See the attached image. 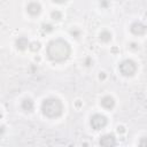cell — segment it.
<instances>
[{
    "mask_svg": "<svg viewBox=\"0 0 147 147\" xmlns=\"http://www.w3.org/2000/svg\"><path fill=\"white\" fill-rule=\"evenodd\" d=\"M70 46L63 39H54L48 42L46 53L51 61L53 62H63L70 55Z\"/></svg>",
    "mask_w": 147,
    "mask_h": 147,
    "instance_id": "6da1fadb",
    "label": "cell"
},
{
    "mask_svg": "<svg viewBox=\"0 0 147 147\" xmlns=\"http://www.w3.org/2000/svg\"><path fill=\"white\" fill-rule=\"evenodd\" d=\"M41 111L45 116L54 118V117H59L62 114L63 107H62V103L59 99L47 98L41 103Z\"/></svg>",
    "mask_w": 147,
    "mask_h": 147,
    "instance_id": "7a4b0ae2",
    "label": "cell"
},
{
    "mask_svg": "<svg viewBox=\"0 0 147 147\" xmlns=\"http://www.w3.org/2000/svg\"><path fill=\"white\" fill-rule=\"evenodd\" d=\"M118 69H119V72L123 76L130 77V76L134 75V72L137 70V65H136V63L132 60H124V61H122L119 63Z\"/></svg>",
    "mask_w": 147,
    "mask_h": 147,
    "instance_id": "3957f363",
    "label": "cell"
},
{
    "mask_svg": "<svg viewBox=\"0 0 147 147\" xmlns=\"http://www.w3.org/2000/svg\"><path fill=\"white\" fill-rule=\"evenodd\" d=\"M90 123H91L92 129H94V130H101L102 127L106 126L107 118H106V116H103L101 114H94L91 117V122Z\"/></svg>",
    "mask_w": 147,
    "mask_h": 147,
    "instance_id": "277c9868",
    "label": "cell"
},
{
    "mask_svg": "<svg viewBox=\"0 0 147 147\" xmlns=\"http://www.w3.org/2000/svg\"><path fill=\"white\" fill-rule=\"evenodd\" d=\"M99 142H100L101 146H105V147H113V146L116 145V139H115L114 134H110V133H109V134L102 136Z\"/></svg>",
    "mask_w": 147,
    "mask_h": 147,
    "instance_id": "5b68a950",
    "label": "cell"
},
{
    "mask_svg": "<svg viewBox=\"0 0 147 147\" xmlns=\"http://www.w3.org/2000/svg\"><path fill=\"white\" fill-rule=\"evenodd\" d=\"M130 30L133 34H137V36H140V34H144L146 32V26L145 24H142L141 22H134L131 24L130 26Z\"/></svg>",
    "mask_w": 147,
    "mask_h": 147,
    "instance_id": "8992f818",
    "label": "cell"
},
{
    "mask_svg": "<svg viewBox=\"0 0 147 147\" xmlns=\"http://www.w3.org/2000/svg\"><path fill=\"white\" fill-rule=\"evenodd\" d=\"M26 10H28V13L30 14V15H32V16H36V15H38L39 13H40V10H41V6L38 3V2H30L29 5H28V7H26Z\"/></svg>",
    "mask_w": 147,
    "mask_h": 147,
    "instance_id": "52a82bcc",
    "label": "cell"
},
{
    "mask_svg": "<svg viewBox=\"0 0 147 147\" xmlns=\"http://www.w3.org/2000/svg\"><path fill=\"white\" fill-rule=\"evenodd\" d=\"M101 105L106 109H113L114 106H115V101H114V99L111 96H108L107 95V96H103L101 99Z\"/></svg>",
    "mask_w": 147,
    "mask_h": 147,
    "instance_id": "ba28073f",
    "label": "cell"
},
{
    "mask_svg": "<svg viewBox=\"0 0 147 147\" xmlns=\"http://www.w3.org/2000/svg\"><path fill=\"white\" fill-rule=\"evenodd\" d=\"M16 47L20 49V51H24L25 48L29 47V41L25 37H20L18 39H16Z\"/></svg>",
    "mask_w": 147,
    "mask_h": 147,
    "instance_id": "9c48e42d",
    "label": "cell"
},
{
    "mask_svg": "<svg viewBox=\"0 0 147 147\" xmlns=\"http://www.w3.org/2000/svg\"><path fill=\"white\" fill-rule=\"evenodd\" d=\"M22 109L24 111H32L33 109V102L31 99H24L22 101Z\"/></svg>",
    "mask_w": 147,
    "mask_h": 147,
    "instance_id": "30bf717a",
    "label": "cell"
},
{
    "mask_svg": "<svg viewBox=\"0 0 147 147\" xmlns=\"http://www.w3.org/2000/svg\"><path fill=\"white\" fill-rule=\"evenodd\" d=\"M100 39H101L102 41H105V42H108V41L111 39V33H110L109 31H102V32L100 33Z\"/></svg>",
    "mask_w": 147,
    "mask_h": 147,
    "instance_id": "8fae6325",
    "label": "cell"
},
{
    "mask_svg": "<svg viewBox=\"0 0 147 147\" xmlns=\"http://www.w3.org/2000/svg\"><path fill=\"white\" fill-rule=\"evenodd\" d=\"M41 31L44 33H49L53 31V25L48 24V23H44V24H41Z\"/></svg>",
    "mask_w": 147,
    "mask_h": 147,
    "instance_id": "7c38bea8",
    "label": "cell"
},
{
    "mask_svg": "<svg viewBox=\"0 0 147 147\" xmlns=\"http://www.w3.org/2000/svg\"><path fill=\"white\" fill-rule=\"evenodd\" d=\"M29 48H30L31 51L36 52V51H38V49L40 48V42H38V41H33V42L29 44Z\"/></svg>",
    "mask_w": 147,
    "mask_h": 147,
    "instance_id": "4fadbf2b",
    "label": "cell"
},
{
    "mask_svg": "<svg viewBox=\"0 0 147 147\" xmlns=\"http://www.w3.org/2000/svg\"><path fill=\"white\" fill-rule=\"evenodd\" d=\"M52 18L53 20H56V21H59L61 17H62V15H61V13L60 11H57V10H55V11H52Z\"/></svg>",
    "mask_w": 147,
    "mask_h": 147,
    "instance_id": "5bb4252c",
    "label": "cell"
},
{
    "mask_svg": "<svg viewBox=\"0 0 147 147\" xmlns=\"http://www.w3.org/2000/svg\"><path fill=\"white\" fill-rule=\"evenodd\" d=\"M100 6H101L102 8H107V7L109 6V1H108V0H101V1H100Z\"/></svg>",
    "mask_w": 147,
    "mask_h": 147,
    "instance_id": "9a60e30c",
    "label": "cell"
},
{
    "mask_svg": "<svg viewBox=\"0 0 147 147\" xmlns=\"http://www.w3.org/2000/svg\"><path fill=\"white\" fill-rule=\"evenodd\" d=\"M70 33H71L72 36H75L76 38H78V36H79V31H77V30H71Z\"/></svg>",
    "mask_w": 147,
    "mask_h": 147,
    "instance_id": "2e32d148",
    "label": "cell"
},
{
    "mask_svg": "<svg viewBox=\"0 0 147 147\" xmlns=\"http://www.w3.org/2000/svg\"><path fill=\"white\" fill-rule=\"evenodd\" d=\"M54 2H56V3H64L67 0H53Z\"/></svg>",
    "mask_w": 147,
    "mask_h": 147,
    "instance_id": "e0dca14e",
    "label": "cell"
},
{
    "mask_svg": "<svg viewBox=\"0 0 147 147\" xmlns=\"http://www.w3.org/2000/svg\"><path fill=\"white\" fill-rule=\"evenodd\" d=\"M5 132V126L3 125H0V134H2Z\"/></svg>",
    "mask_w": 147,
    "mask_h": 147,
    "instance_id": "ac0fdd59",
    "label": "cell"
},
{
    "mask_svg": "<svg viewBox=\"0 0 147 147\" xmlns=\"http://www.w3.org/2000/svg\"><path fill=\"white\" fill-rule=\"evenodd\" d=\"M117 131H118V132H124V127H123V126H118V127H117Z\"/></svg>",
    "mask_w": 147,
    "mask_h": 147,
    "instance_id": "d6986e66",
    "label": "cell"
},
{
    "mask_svg": "<svg viewBox=\"0 0 147 147\" xmlns=\"http://www.w3.org/2000/svg\"><path fill=\"white\" fill-rule=\"evenodd\" d=\"M99 77H100V79H105V77H106V76H105V74H103V72H101Z\"/></svg>",
    "mask_w": 147,
    "mask_h": 147,
    "instance_id": "ffe728a7",
    "label": "cell"
},
{
    "mask_svg": "<svg viewBox=\"0 0 147 147\" xmlns=\"http://www.w3.org/2000/svg\"><path fill=\"white\" fill-rule=\"evenodd\" d=\"M131 48H133V49H137L138 47H137V45H136V44H131Z\"/></svg>",
    "mask_w": 147,
    "mask_h": 147,
    "instance_id": "44dd1931",
    "label": "cell"
},
{
    "mask_svg": "<svg viewBox=\"0 0 147 147\" xmlns=\"http://www.w3.org/2000/svg\"><path fill=\"white\" fill-rule=\"evenodd\" d=\"M1 116H2V115H1V113H0V118H1Z\"/></svg>",
    "mask_w": 147,
    "mask_h": 147,
    "instance_id": "7402d4cb",
    "label": "cell"
}]
</instances>
